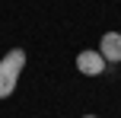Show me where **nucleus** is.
I'll use <instances>...</instances> for the list:
<instances>
[{"mask_svg": "<svg viewBox=\"0 0 121 118\" xmlns=\"http://www.w3.org/2000/svg\"><path fill=\"white\" fill-rule=\"evenodd\" d=\"M105 67H108L105 57L99 54V51H92V48H86V51H80V54H77V70H80L83 77H99Z\"/></svg>", "mask_w": 121, "mask_h": 118, "instance_id": "2", "label": "nucleus"}, {"mask_svg": "<svg viewBox=\"0 0 121 118\" xmlns=\"http://www.w3.org/2000/svg\"><path fill=\"white\" fill-rule=\"evenodd\" d=\"M99 54L105 57V64H121V32H105L99 42Z\"/></svg>", "mask_w": 121, "mask_h": 118, "instance_id": "3", "label": "nucleus"}, {"mask_svg": "<svg viewBox=\"0 0 121 118\" xmlns=\"http://www.w3.org/2000/svg\"><path fill=\"white\" fill-rule=\"evenodd\" d=\"M22 67H26V51H22V48L6 51V57L0 61V99L13 96V89H16V83H19Z\"/></svg>", "mask_w": 121, "mask_h": 118, "instance_id": "1", "label": "nucleus"}, {"mask_svg": "<svg viewBox=\"0 0 121 118\" xmlns=\"http://www.w3.org/2000/svg\"><path fill=\"white\" fill-rule=\"evenodd\" d=\"M83 118H96V115H83Z\"/></svg>", "mask_w": 121, "mask_h": 118, "instance_id": "4", "label": "nucleus"}]
</instances>
